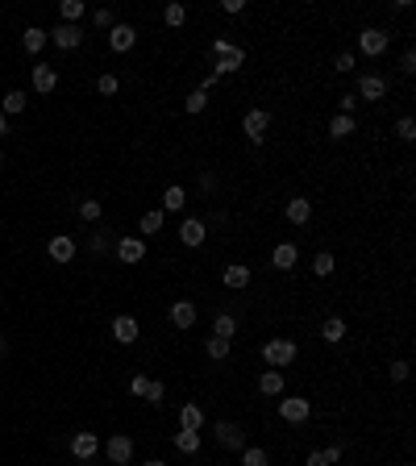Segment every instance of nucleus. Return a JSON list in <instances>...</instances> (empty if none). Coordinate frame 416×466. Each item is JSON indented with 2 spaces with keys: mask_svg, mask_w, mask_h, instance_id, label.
I'll return each mask as SVG.
<instances>
[{
  "mask_svg": "<svg viewBox=\"0 0 416 466\" xmlns=\"http://www.w3.org/2000/svg\"><path fill=\"white\" fill-rule=\"evenodd\" d=\"M213 59H217V79H225V75H233V71H242V63H246V50L242 46H233V42H225V38H217L213 42Z\"/></svg>",
  "mask_w": 416,
  "mask_h": 466,
  "instance_id": "1",
  "label": "nucleus"
},
{
  "mask_svg": "<svg viewBox=\"0 0 416 466\" xmlns=\"http://www.w3.org/2000/svg\"><path fill=\"white\" fill-rule=\"evenodd\" d=\"M296 354H300V346L291 341V337H271L267 346H263V362L271 371H279V367H291L296 362Z\"/></svg>",
  "mask_w": 416,
  "mask_h": 466,
  "instance_id": "2",
  "label": "nucleus"
},
{
  "mask_svg": "<svg viewBox=\"0 0 416 466\" xmlns=\"http://www.w3.org/2000/svg\"><path fill=\"white\" fill-rule=\"evenodd\" d=\"M387 46H391L387 29H362V34H358V50H362V55H367V59H379V55H383Z\"/></svg>",
  "mask_w": 416,
  "mask_h": 466,
  "instance_id": "3",
  "label": "nucleus"
},
{
  "mask_svg": "<svg viewBox=\"0 0 416 466\" xmlns=\"http://www.w3.org/2000/svg\"><path fill=\"white\" fill-rule=\"evenodd\" d=\"M267 125H271V113H267V109H250V113L242 117V133H246L250 142H263V138H267Z\"/></svg>",
  "mask_w": 416,
  "mask_h": 466,
  "instance_id": "4",
  "label": "nucleus"
},
{
  "mask_svg": "<svg viewBox=\"0 0 416 466\" xmlns=\"http://www.w3.org/2000/svg\"><path fill=\"white\" fill-rule=\"evenodd\" d=\"M104 454H109L113 466H129V458H133V437H129V433H113L109 445H104Z\"/></svg>",
  "mask_w": 416,
  "mask_h": 466,
  "instance_id": "5",
  "label": "nucleus"
},
{
  "mask_svg": "<svg viewBox=\"0 0 416 466\" xmlns=\"http://www.w3.org/2000/svg\"><path fill=\"white\" fill-rule=\"evenodd\" d=\"M308 412H312V404H308L304 396H287V400H279V417H283L287 425H304V421H308Z\"/></svg>",
  "mask_w": 416,
  "mask_h": 466,
  "instance_id": "6",
  "label": "nucleus"
},
{
  "mask_svg": "<svg viewBox=\"0 0 416 466\" xmlns=\"http://www.w3.org/2000/svg\"><path fill=\"white\" fill-rule=\"evenodd\" d=\"M354 96H358V100H383V96H387V79L375 75V71L358 75V92H354Z\"/></svg>",
  "mask_w": 416,
  "mask_h": 466,
  "instance_id": "7",
  "label": "nucleus"
},
{
  "mask_svg": "<svg viewBox=\"0 0 416 466\" xmlns=\"http://www.w3.org/2000/svg\"><path fill=\"white\" fill-rule=\"evenodd\" d=\"M46 34H50V42H55L59 50H75V46H83V29H79V25H67V21L55 25V29H46Z\"/></svg>",
  "mask_w": 416,
  "mask_h": 466,
  "instance_id": "8",
  "label": "nucleus"
},
{
  "mask_svg": "<svg viewBox=\"0 0 416 466\" xmlns=\"http://www.w3.org/2000/svg\"><path fill=\"white\" fill-rule=\"evenodd\" d=\"M71 454H75L79 462H92V458L100 454V437H96V433H75V437H71Z\"/></svg>",
  "mask_w": 416,
  "mask_h": 466,
  "instance_id": "9",
  "label": "nucleus"
},
{
  "mask_svg": "<svg viewBox=\"0 0 416 466\" xmlns=\"http://www.w3.org/2000/svg\"><path fill=\"white\" fill-rule=\"evenodd\" d=\"M133 42H138V29H133V25H113V29H109V50H117V55L133 50Z\"/></svg>",
  "mask_w": 416,
  "mask_h": 466,
  "instance_id": "10",
  "label": "nucleus"
},
{
  "mask_svg": "<svg viewBox=\"0 0 416 466\" xmlns=\"http://www.w3.org/2000/svg\"><path fill=\"white\" fill-rule=\"evenodd\" d=\"M59 88V67H50V63H38L34 67V92H55Z\"/></svg>",
  "mask_w": 416,
  "mask_h": 466,
  "instance_id": "11",
  "label": "nucleus"
},
{
  "mask_svg": "<svg viewBox=\"0 0 416 466\" xmlns=\"http://www.w3.org/2000/svg\"><path fill=\"white\" fill-rule=\"evenodd\" d=\"M179 429H187V433H200V429H204V408H200L196 400H187V404L179 408Z\"/></svg>",
  "mask_w": 416,
  "mask_h": 466,
  "instance_id": "12",
  "label": "nucleus"
},
{
  "mask_svg": "<svg viewBox=\"0 0 416 466\" xmlns=\"http://www.w3.org/2000/svg\"><path fill=\"white\" fill-rule=\"evenodd\" d=\"M204 237H208V225H204L200 217H187V221L179 225V242H183V246H204Z\"/></svg>",
  "mask_w": 416,
  "mask_h": 466,
  "instance_id": "13",
  "label": "nucleus"
},
{
  "mask_svg": "<svg viewBox=\"0 0 416 466\" xmlns=\"http://www.w3.org/2000/svg\"><path fill=\"white\" fill-rule=\"evenodd\" d=\"M117 258H121V263H142V258H146V242L142 237H121L117 242Z\"/></svg>",
  "mask_w": 416,
  "mask_h": 466,
  "instance_id": "14",
  "label": "nucleus"
},
{
  "mask_svg": "<svg viewBox=\"0 0 416 466\" xmlns=\"http://www.w3.org/2000/svg\"><path fill=\"white\" fill-rule=\"evenodd\" d=\"M296 263H300V250H296L291 242H283V246L271 250V267H275V271H291Z\"/></svg>",
  "mask_w": 416,
  "mask_h": 466,
  "instance_id": "15",
  "label": "nucleus"
},
{
  "mask_svg": "<svg viewBox=\"0 0 416 466\" xmlns=\"http://www.w3.org/2000/svg\"><path fill=\"white\" fill-rule=\"evenodd\" d=\"M171 325L175 329H192L196 325V304L192 300H175L171 304Z\"/></svg>",
  "mask_w": 416,
  "mask_h": 466,
  "instance_id": "16",
  "label": "nucleus"
},
{
  "mask_svg": "<svg viewBox=\"0 0 416 466\" xmlns=\"http://www.w3.org/2000/svg\"><path fill=\"white\" fill-rule=\"evenodd\" d=\"M138 333H142V329H138V321H133V317H125V313H121V317H113V337H117L121 346H133V341H138Z\"/></svg>",
  "mask_w": 416,
  "mask_h": 466,
  "instance_id": "17",
  "label": "nucleus"
},
{
  "mask_svg": "<svg viewBox=\"0 0 416 466\" xmlns=\"http://www.w3.org/2000/svg\"><path fill=\"white\" fill-rule=\"evenodd\" d=\"M217 441H221L225 450H246V433H242V425H233V421H229V425H225V421L217 425Z\"/></svg>",
  "mask_w": 416,
  "mask_h": 466,
  "instance_id": "18",
  "label": "nucleus"
},
{
  "mask_svg": "<svg viewBox=\"0 0 416 466\" xmlns=\"http://www.w3.org/2000/svg\"><path fill=\"white\" fill-rule=\"evenodd\" d=\"M46 250H50V258H55V263H71V258H75V242H71L67 233H55Z\"/></svg>",
  "mask_w": 416,
  "mask_h": 466,
  "instance_id": "19",
  "label": "nucleus"
},
{
  "mask_svg": "<svg viewBox=\"0 0 416 466\" xmlns=\"http://www.w3.org/2000/svg\"><path fill=\"white\" fill-rule=\"evenodd\" d=\"M287 221H291V225H308V221H312V204H308L304 196H291V200H287Z\"/></svg>",
  "mask_w": 416,
  "mask_h": 466,
  "instance_id": "20",
  "label": "nucleus"
},
{
  "mask_svg": "<svg viewBox=\"0 0 416 466\" xmlns=\"http://www.w3.org/2000/svg\"><path fill=\"white\" fill-rule=\"evenodd\" d=\"M225 287H233V292L250 287V267H246V263H229V267H225Z\"/></svg>",
  "mask_w": 416,
  "mask_h": 466,
  "instance_id": "21",
  "label": "nucleus"
},
{
  "mask_svg": "<svg viewBox=\"0 0 416 466\" xmlns=\"http://www.w3.org/2000/svg\"><path fill=\"white\" fill-rule=\"evenodd\" d=\"M163 209H167V213H183V209H187V192H183L179 183H171V187L163 192Z\"/></svg>",
  "mask_w": 416,
  "mask_h": 466,
  "instance_id": "22",
  "label": "nucleus"
},
{
  "mask_svg": "<svg viewBox=\"0 0 416 466\" xmlns=\"http://www.w3.org/2000/svg\"><path fill=\"white\" fill-rule=\"evenodd\" d=\"M258 391L263 396H283V371H263L258 375Z\"/></svg>",
  "mask_w": 416,
  "mask_h": 466,
  "instance_id": "23",
  "label": "nucleus"
},
{
  "mask_svg": "<svg viewBox=\"0 0 416 466\" xmlns=\"http://www.w3.org/2000/svg\"><path fill=\"white\" fill-rule=\"evenodd\" d=\"M333 462H341V445H325V450H312L304 466H333Z\"/></svg>",
  "mask_w": 416,
  "mask_h": 466,
  "instance_id": "24",
  "label": "nucleus"
},
{
  "mask_svg": "<svg viewBox=\"0 0 416 466\" xmlns=\"http://www.w3.org/2000/svg\"><path fill=\"white\" fill-rule=\"evenodd\" d=\"M50 42V34L46 29H38V25H29L25 34H21V46H25V55H38V50Z\"/></svg>",
  "mask_w": 416,
  "mask_h": 466,
  "instance_id": "25",
  "label": "nucleus"
},
{
  "mask_svg": "<svg viewBox=\"0 0 416 466\" xmlns=\"http://www.w3.org/2000/svg\"><path fill=\"white\" fill-rule=\"evenodd\" d=\"M200 445H204V437H200V433H187V429H179V433H175V450H179V454H187V458H192V454H200Z\"/></svg>",
  "mask_w": 416,
  "mask_h": 466,
  "instance_id": "26",
  "label": "nucleus"
},
{
  "mask_svg": "<svg viewBox=\"0 0 416 466\" xmlns=\"http://www.w3.org/2000/svg\"><path fill=\"white\" fill-rule=\"evenodd\" d=\"M350 133H358V121L346 117V113H337V117L329 121V138H350Z\"/></svg>",
  "mask_w": 416,
  "mask_h": 466,
  "instance_id": "27",
  "label": "nucleus"
},
{
  "mask_svg": "<svg viewBox=\"0 0 416 466\" xmlns=\"http://www.w3.org/2000/svg\"><path fill=\"white\" fill-rule=\"evenodd\" d=\"M204 350H208V358H213V362H225V358L233 354V341H229V337H208Z\"/></svg>",
  "mask_w": 416,
  "mask_h": 466,
  "instance_id": "28",
  "label": "nucleus"
},
{
  "mask_svg": "<svg viewBox=\"0 0 416 466\" xmlns=\"http://www.w3.org/2000/svg\"><path fill=\"white\" fill-rule=\"evenodd\" d=\"M321 337H325L329 346H337V341L346 337V321H341V317H329V321L321 325Z\"/></svg>",
  "mask_w": 416,
  "mask_h": 466,
  "instance_id": "29",
  "label": "nucleus"
},
{
  "mask_svg": "<svg viewBox=\"0 0 416 466\" xmlns=\"http://www.w3.org/2000/svg\"><path fill=\"white\" fill-rule=\"evenodd\" d=\"M138 229H142V233H163V209H150V213H142Z\"/></svg>",
  "mask_w": 416,
  "mask_h": 466,
  "instance_id": "30",
  "label": "nucleus"
},
{
  "mask_svg": "<svg viewBox=\"0 0 416 466\" xmlns=\"http://www.w3.org/2000/svg\"><path fill=\"white\" fill-rule=\"evenodd\" d=\"M233 333H237V321H233L229 313H217V321H213V337H229V341H233Z\"/></svg>",
  "mask_w": 416,
  "mask_h": 466,
  "instance_id": "31",
  "label": "nucleus"
},
{
  "mask_svg": "<svg viewBox=\"0 0 416 466\" xmlns=\"http://www.w3.org/2000/svg\"><path fill=\"white\" fill-rule=\"evenodd\" d=\"M0 113H5V117L25 113V92H5V105H0Z\"/></svg>",
  "mask_w": 416,
  "mask_h": 466,
  "instance_id": "32",
  "label": "nucleus"
},
{
  "mask_svg": "<svg viewBox=\"0 0 416 466\" xmlns=\"http://www.w3.org/2000/svg\"><path fill=\"white\" fill-rule=\"evenodd\" d=\"M333 267H337V263H333V254H329V250H321L317 258H312V275H321V279L333 275Z\"/></svg>",
  "mask_w": 416,
  "mask_h": 466,
  "instance_id": "33",
  "label": "nucleus"
},
{
  "mask_svg": "<svg viewBox=\"0 0 416 466\" xmlns=\"http://www.w3.org/2000/svg\"><path fill=\"white\" fill-rule=\"evenodd\" d=\"M59 13H63V21H67V25H75V21L83 17V0H63Z\"/></svg>",
  "mask_w": 416,
  "mask_h": 466,
  "instance_id": "34",
  "label": "nucleus"
},
{
  "mask_svg": "<svg viewBox=\"0 0 416 466\" xmlns=\"http://www.w3.org/2000/svg\"><path fill=\"white\" fill-rule=\"evenodd\" d=\"M163 21H167L171 29H179V25L187 21V9H183V5H167V9H163Z\"/></svg>",
  "mask_w": 416,
  "mask_h": 466,
  "instance_id": "35",
  "label": "nucleus"
},
{
  "mask_svg": "<svg viewBox=\"0 0 416 466\" xmlns=\"http://www.w3.org/2000/svg\"><path fill=\"white\" fill-rule=\"evenodd\" d=\"M271 458H267V450H254V445H246L242 450V466H267Z\"/></svg>",
  "mask_w": 416,
  "mask_h": 466,
  "instance_id": "36",
  "label": "nucleus"
},
{
  "mask_svg": "<svg viewBox=\"0 0 416 466\" xmlns=\"http://www.w3.org/2000/svg\"><path fill=\"white\" fill-rule=\"evenodd\" d=\"M183 109H187V113H204V109H208V92H192V96L183 100Z\"/></svg>",
  "mask_w": 416,
  "mask_h": 466,
  "instance_id": "37",
  "label": "nucleus"
},
{
  "mask_svg": "<svg viewBox=\"0 0 416 466\" xmlns=\"http://www.w3.org/2000/svg\"><path fill=\"white\" fill-rule=\"evenodd\" d=\"M395 138H400V142H412V138H416V121H412V117H400V121H395Z\"/></svg>",
  "mask_w": 416,
  "mask_h": 466,
  "instance_id": "38",
  "label": "nucleus"
},
{
  "mask_svg": "<svg viewBox=\"0 0 416 466\" xmlns=\"http://www.w3.org/2000/svg\"><path fill=\"white\" fill-rule=\"evenodd\" d=\"M100 213H104L100 200H83V204H79V217H83V221H100Z\"/></svg>",
  "mask_w": 416,
  "mask_h": 466,
  "instance_id": "39",
  "label": "nucleus"
},
{
  "mask_svg": "<svg viewBox=\"0 0 416 466\" xmlns=\"http://www.w3.org/2000/svg\"><path fill=\"white\" fill-rule=\"evenodd\" d=\"M117 88H121V83H117V75H100V79H96V92H100V96H113Z\"/></svg>",
  "mask_w": 416,
  "mask_h": 466,
  "instance_id": "40",
  "label": "nucleus"
},
{
  "mask_svg": "<svg viewBox=\"0 0 416 466\" xmlns=\"http://www.w3.org/2000/svg\"><path fill=\"white\" fill-rule=\"evenodd\" d=\"M92 25H100V29H113V9H96V13H92Z\"/></svg>",
  "mask_w": 416,
  "mask_h": 466,
  "instance_id": "41",
  "label": "nucleus"
},
{
  "mask_svg": "<svg viewBox=\"0 0 416 466\" xmlns=\"http://www.w3.org/2000/svg\"><path fill=\"white\" fill-rule=\"evenodd\" d=\"M333 71H341V75H346V71H354V55H350V50H341V55L333 59Z\"/></svg>",
  "mask_w": 416,
  "mask_h": 466,
  "instance_id": "42",
  "label": "nucleus"
},
{
  "mask_svg": "<svg viewBox=\"0 0 416 466\" xmlns=\"http://www.w3.org/2000/svg\"><path fill=\"white\" fill-rule=\"evenodd\" d=\"M146 387H150V379H146V375H133V379H129V396H138V400H142V396H146Z\"/></svg>",
  "mask_w": 416,
  "mask_h": 466,
  "instance_id": "43",
  "label": "nucleus"
},
{
  "mask_svg": "<svg viewBox=\"0 0 416 466\" xmlns=\"http://www.w3.org/2000/svg\"><path fill=\"white\" fill-rule=\"evenodd\" d=\"M163 396H167V387H163V383H150L142 400H150V404H163Z\"/></svg>",
  "mask_w": 416,
  "mask_h": 466,
  "instance_id": "44",
  "label": "nucleus"
},
{
  "mask_svg": "<svg viewBox=\"0 0 416 466\" xmlns=\"http://www.w3.org/2000/svg\"><path fill=\"white\" fill-rule=\"evenodd\" d=\"M337 105H341V113H346V117H354V109H358V96H354V92H346V96L337 100Z\"/></svg>",
  "mask_w": 416,
  "mask_h": 466,
  "instance_id": "45",
  "label": "nucleus"
},
{
  "mask_svg": "<svg viewBox=\"0 0 416 466\" xmlns=\"http://www.w3.org/2000/svg\"><path fill=\"white\" fill-rule=\"evenodd\" d=\"M391 379H395V383H404V379H408V362H404V358H400V362H391Z\"/></svg>",
  "mask_w": 416,
  "mask_h": 466,
  "instance_id": "46",
  "label": "nucleus"
},
{
  "mask_svg": "<svg viewBox=\"0 0 416 466\" xmlns=\"http://www.w3.org/2000/svg\"><path fill=\"white\" fill-rule=\"evenodd\" d=\"M400 67H404V75H412V71H416V55H412V50H404V59H400Z\"/></svg>",
  "mask_w": 416,
  "mask_h": 466,
  "instance_id": "47",
  "label": "nucleus"
},
{
  "mask_svg": "<svg viewBox=\"0 0 416 466\" xmlns=\"http://www.w3.org/2000/svg\"><path fill=\"white\" fill-rule=\"evenodd\" d=\"M242 9H246V5H242V0H225V13H229V17H237Z\"/></svg>",
  "mask_w": 416,
  "mask_h": 466,
  "instance_id": "48",
  "label": "nucleus"
},
{
  "mask_svg": "<svg viewBox=\"0 0 416 466\" xmlns=\"http://www.w3.org/2000/svg\"><path fill=\"white\" fill-rule=\"evenodd\" d=\"M5 133H9V117H5V113H0V138H5Z\"/></svg>",
  "mask_w": 416,
  "mask_h": 466,
  "instance_id": "49",
  "label": "nucleus"
},
{
  "mask_svg": "<svg viewBox=\"0 0 416 466\" xmlns=\"http://www.w3.org/2000/svg\"><path fill=\"white\" fill-rule=\"evenodd\" d=\"M146 466H167V462H163V458H150V462H146Z\"/></svg>",
  "mask_w": 416,
  "mask_h": 466,
  "instance_id": "50",
  "label": "nucleus"
},
{
  "mask_svg": "<svg viewBox=\"0 0 416 466\" xmlns=\"http://www.w3.org/2000/svg\"><path fill=\"white\" fill-rule=\"evenodd\" d=\"M0 354H5V337H0Z\"/></svg>",
  "mask_w": 416,
  "mask_h": 466,
  "instance_id": "51",
  "label": "nucleus"
},
{
  "mask_svg": "<svg viewBox=\"0 0 416 466\" xmlns=\"http://www.w3.org/2000/svg\"><path fill=\"white\" fill-rule=\"evenodd\" d=\"M0 167H5V154H0Z\"/></svg>",
  "mask_w": 416,
  "mask_h": 466,
  "instance_id": "52",
  "label": "nucleus"
}]
</instances>
